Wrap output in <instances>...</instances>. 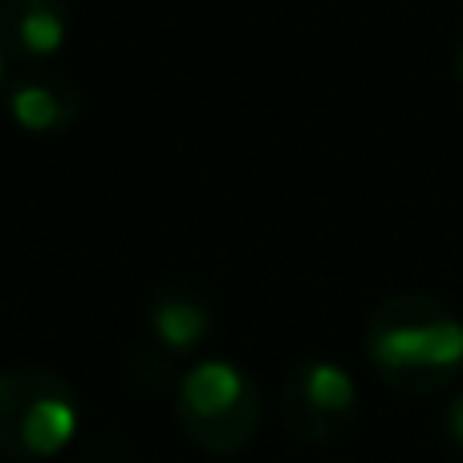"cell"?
Masks as SVG:
<instances>
[{"label":"cell","mask_w":463,"mask_h":463,"mask_svg":"<svg viewBox=\"0 0 463 463\" xmlns=\"http://www.w3.org/2000/svg\"><path fill=\"white\" fill-rule=\"evenodd\" d=\"M366 358L391 391L439 394L463 370V321L435 293H391L366 317Z\"/></svg>","instance_id":"1"},{"label":"cell","mask_w":463,"mask_h":463,"mask_svg":"<svg viewBox=\"0 0 463 463\" xmlns=\"http://www.w3.org/2000/svg\"><path fill=\"white\" fill-rule=\"evenodd\" d=\"M264 399L244 366L203 358L175 383V423L203 456H240L260 435Z\"/></svg>","instance_id":"2"},{"label":"cell","mask_w":463,"mask_h":463,"mask_svg":"<svg viewBox=\"0 0 463 463\" xmlns=\"http://www.w3.org/2000/svg\"><path fill=\"white\" fill-rule=\"evenodd\" d=\"M81 407L73 386L49 366L0 370V459L45 463L73 443Z\"/></svg>","instance_id":"3"},{"label":"cell","mask_w":463,"mask_h":463,"mask_svg":"<svg viewBox=\"0 0 463 463\" xmlns=\"http://www.w3.org/2000/svg\"><path fill=\"white\" fill-rule=\"evenodd\" d=\"M280 415L293 439L309 448H329L345 439L358 423V386L350 370L329 358H305L285 374L280 386Z\"/></svg>","instance_id":"4"},{"label":"cell","mask_w":463,"mask_h":463,"mask_svg":"<svg viewBox=\"0 0 463 463\" xmlns=\"http://www.w3.org/2000/svg\"><path fill=\"white\" fill-rule=\"evenodd\" d=\"M8 118L37 138L65 135L86 110V94L81 86L57 65H24L13 81H8Z\"/></svg>","instance_id":"5"},{"label":"cell","mask_w":463,"mask_h":463,"mask_svg":"<svg viewBox=\"0 0 463 463\" xmlns=\"http://www.w3.org/2000/svg\"><path fill=\"white\" fill-rule=\"evenodd\" d=\"M70 37L65 0H0V53L21 65H49Z\"/></svg>","instance_id":"6"},{"label":"cell","mask_w":463,"mask_h":463,"mask_svg":"<svg viewBox=\"0 0 463 463\" xmlns=\"http://www.w3.org/2000/svg\"><path fill=\"white\" fill-rule=\"evenodd\" d=\"M146 329H151L155 350L167 358H187L212 334V305L192 285H163L146 301Z\"/></svg>","instance_id":"7"},{"label":"cell","mask_w":463,"mask_h":463,"mask_svg":"<svg viewBox=\"0 0 463 463\" xmlns=\"http://www.w3.org/2000/svg\"><path fill=\"white\" fill-rule=\"evenodd\" d=\"M443 431H448V443L456 448V456H463V386L451 394L448 415H443Z\"/></svg>","instance_id":"8"},{"label":"cell","mask_w":463,"mask_h":463,"mask_svg":"<svg viewBox=\"0 0 463 463\" xmlns=\"http://www.w3.org/2000/svg\"><path fill=\"white\" fill-rule=\"evenodd\" d=\"M451 70H456V81L463 86V41L456 45V61H451Z\"/></svg>","instance_id":"9"},{"label":"cell","mask_w":463,"mask_h":463,"mask_svg":"<svg viewBox=\"0 0 463 463\" xmlns=\"http://www.w3.org/2000/svg\"><path fill=\"white\" fill-rule=\"evenodd\" d=\"M5 65H8V57L0 53V94H5V86H8V73H5Z\"/></svg>","instance_id":"10"}]
</instances>
